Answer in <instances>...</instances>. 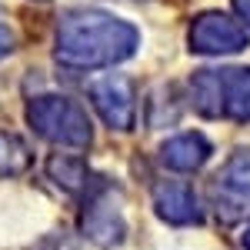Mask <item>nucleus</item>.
Wrapping results in <instances>:
<instances>
[{
  "mask_svg": "<svg viewBox=\"0 0 250 250\" xmlns=\"http://www.w3.org/2000/svg\"><path fill=\"white\" fill-rule=\"evenodd\" d=\"M137 43H140V34L134 23L83 7V10L60 14L54 57L67 70H100V67H114L120 60L134 57Z\"/></svg>",
  "mask_w": 250,
  "mask_h": 250,
  "instance_id": "nucleus-1",
  "label": "nucleus"
},
{
  "mask_svg": "<svg viewBox=\"0 0 250 250\" xmlns=\"http://www.w3.org/2000/svg\"><path fill=\"white\" fill-rule=\"evenodd\" d=\"M27 120L43 140H50L57 147H70V150H83L94 137L87 110L70 97H57V94L34 97L27 104Z\"/></svg>",
  "mask_w": 250,
  "mask_h": 250,
  "instance_id": "nucleus-2",
  "label": "nucleus"
},
{
  "mask_svg": "<svg viewBox=\"0 0 250 250\" xmlns=\"http://www.w3.org/2000/svg\"><path fill=\"white\" fill-rule=\"evenodd\" d=\"M210 204L220 220H244L250 213V150L237 154L210 180Z\"/></svg>",
  "mask_w": 250,
  "mask_h": 250,
  "instance_id": "nucleus-3",
  "label": "nucleus"
},
{
  "mask_svg": "<svg viewBox=\"0 0 250 250\" xmlns=\"http://www.w3.org/2000/svg\"><path fill=\"white\" fill-rule=\"evenodd\" d=\"M90 100L110 130H130L137 120L134 83L124 74H104L90 83Z\"/></svg>",
  "mask_w": 250,
  "mask_h": 250,
  "instance_id": "nucleus-4",
  "label": "nucleus"
},
{
  "mask_svg": "<svg viewBox=\"0 0 250 250\" xmlns=\"http://www.w3.org/2000/svg\"><path fill=\"white\" fill-rule=\"evenodd\" d=\"M247 47V27L240 20L227 17L220 10H207L190 27V50L193 54H237Z\"/></svg>",
  "mask_w": 250,
  "mask_h": 250,
  "instance_id": "nucleus-5",
  "label": "nucleus"
},
{
  "mask_svg": "<svg viewBox=\"0 0 250 250\" xmlns=\"http://www.w3.org/2000/svg\"><path fill=\"white\" fill-rule=\"evenodd\" d=\"M83 230L97 244H117L124 237V197L117 187L104 184L90 193L83 210Z\"/></svg>",
  "mask_w": 250,
  "mask_h": 250,
  "instance_id": "nucleus-6",
  "label": "nucleus"
},
{
  "mask_svg": "<svg viewBox=\"0 0 250 250\" xmlns=\"http://www.w3.org/2000/svg\"><path fill=\"white\" fill-rule=\"evenodd\" d=\"M154 207L160 213V220L167 224H197L200 220V207H197V197L184 180H160L154 187Z\"/></svg>",
  "mask_w": 250,
  "mask_h": 250,
  "instance_id": "nucleus-7",
  "label": "nucleus"
},
{
  "mask_svg": "<svg viewBox=\"0 0 250 250\" xmlns=\"http://www.w3.org/2000/svg\"><path fill=\"white\" fill-rule=\"evenodd\" d=\"M207 157H210V140L204 134H177L160 147V164L177 173L200 170Z\"/></svg>",
  "mask_w": 250,
  "mask_h": 250,
  "instance_id": "nucleus-8",
  "label": "nucleus"
},
{
  "mask_svg": "<svg viewBox=\"0 0 250 250\" xmlns=\"http://www.w3.org/2000/svg\"><path fill=\"white\" fill-rule=\"evenodd\" d=\"M220 90H224V117L250 124V67L220 70Z\"/></svg>",
  "mask_w": 250,
  "mask_h": 250,
  "instance_id": "nucleus-9",
  "label": "nucleus"
},
{
  "mask_svg": "<svg viewBox=\"0 0 250 250\" xmlns=\"http://www.w3.org/2000/svg\"><path fill=\"white\" fill-rule=\"evenodd\" d=\"M190 104L204 117H224V90L220 70H197L190 80Z\"/></svg>",
  "mask_w": 250,
  "mask_h": 250,
  "instance_id": "nucleus-10",
  "label": "nucleus"
},
{
  "mask_svg": "<svg viewBox=\"0 0 250 250\" xmlns=\"http://www.w3.org/2000/svg\"><path fill=\"white\" fill-rule=\"evenodd\" d=\"M47 173H50V180L63 187V190H80L83 184H87V164L74 154H54L47 160Z\"/></svg>",
  "mask_w": 250,
  "mask_h": 250,
  "instance_id": "nucleus-11",
  "label": "nucleus"
},
{
  "mask_svg": "<svg viewBox=\"0 0 250 250\" xmlns=\"http://www.w3.org/2000/svg\"><path fill=\"white\" fill-rule=\"evenodd\" d=\"M30 147L17 134H3L0 130V177H20L30 167Z\"/></svg>",
  "mask_w": 250,
  "mask_h": 250,
  "instance_id": "nucleus-12",
  "label": "nucleus"
},
{
  "mask_svg": "<svg viewBox=\"0 0 250 250\" xmlns=\"http://www.w3.org/2000/svg\"><path fill=\"white\" fill-rule=\"evenodd\" d=\"M14 43H17V37H14V27L7 23V17L0 14V57H7L10 50H14Z\"/></svg>",
  "mask_w": 250,
  "mask_h": 250,
  "instance_id": "nucleus-13",
  "label": "nucleus"
},
{
  "mask_svg": "<svg viewBox=\"0 0 250 250\" xmlns=\"http://www.w3.org/2000/svg\"><path fill=\"white\" fill-rule=\"evenodd\" d=\"M233 7H237V14H240V20L250 27V0H233Z\"/></svg>",
  "mask_w": 250,
  "mask_h": 250,
  "instance_id": "nucleus-14",
  "label": "nucleus"
},
{
  "mask_svg": "<svg viewBox=\"0 0 250 250\" xmlns=\"http://www.w3.org/2000/svg\"><path fill=\"white\" fill-rule=\"evenodd\" d=\"M244 247L250 250V227H247V233H244Z\"/></svg>",
  "mask_w": 250,
  "mask_h": 250,
  "instance_id": "nucleus-15",
  "label": "nucleus"
}]
</instances>
